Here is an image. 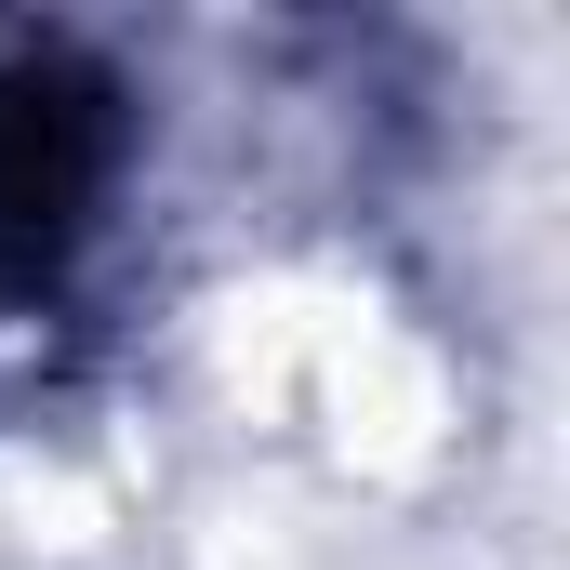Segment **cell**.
Listing matches in <instances>:
<instances>
[{
    "instance_id": "obj_1",
    "label": "cell",
    "mask_w": 570,
    "mask_h": 570,
    "mask_svg": "<svg viewBox=\"0 0 570 570\" xmlns=\"http://www.w3.org/2000/svg\"><path fill=\"white\" fill-rule=\"evenodd\" d=\"M94 186H107V80L80 53H13L0 67V292H40L67 266Z\"/></svg>"
}]
</instances>
